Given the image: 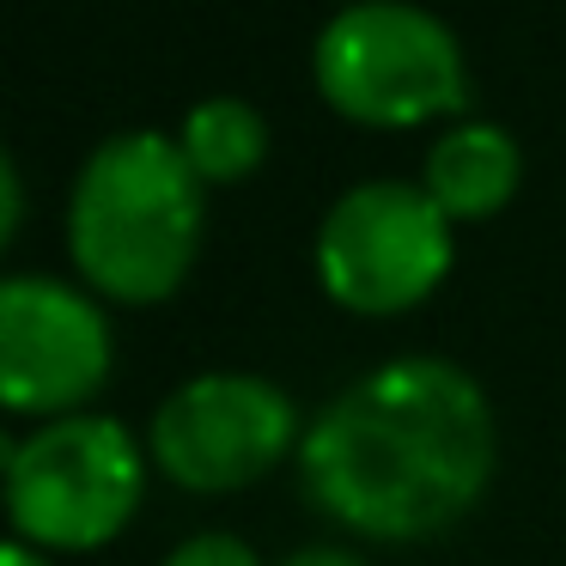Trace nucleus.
Masks as SVG:
<instances>
[{"label": "nucleus", "mask_w": 566, "mask_h": 566, "mask_svg": "<svg viewBox=\"0 0 566 566\" xmlns=\"http://www.w3.org/2000/svg\"><path fill=\"white\" fill-rule=\"evenodd\" d=\"M281 566H366V560L347 554V548H298V554H286Z\"/></svg>", "instance_id": "12"}, {"label": "nucleus", "mask_w": 566, "mask_h": 566, "mask_svg": "<svg viewBox=\"0 0 566 566\" xmlns=\"http://www.w3.org/2000/svg\"><path fill=\"white\" fill-rule=\"evenodd\" d=\"M451 220L420 184H359L317 226V281L354 317H402L451 274Z\"/></svg>", "instance_id": "5"}, {"label": "nucleus", "mask_w": 566, "mask_h": 566, "mask_svg": "<svg viewBox=\"0 0 566 566\" xmlns=\"http://www.w3.org/2000/svg\"><path fill=\"white\" fill-rule=\"evenodd\" d=\"M147 488V451L116 415L43 420L7 444V517L43 554H92L128 530Z\"/></svg>", "instance_id": "4"}, {"label": "nucleus", "mask_w": 566, "mask_h": 566, "mask_svg": "<svg viewBox=\"0 0 566 566\" xmlns=\"http://www.w3.org/2000/svg\"><path fill=\"white\" fill-rule=\"evenodd\" d=\"M311 74L335 116L359 128H420L469 104L451 25L408 0H354L317 31Z\"/></svg>", "instance_id": "3"}, {"label": "nucleus", "mask_w": 566, "mask_h": 566, "mask_svg": "<svg viewBox=\"0 0 566 566\" xmlns=\"http://www.w3.org/2000/svg\"><path fill=\"white\" fill-rule=\"evenodd\" d=\"M524 153L500 123H457L451 135L432 140L420 189L444 208V220H493L517 196Z\"/></svg>", "instance_id": "8"}, {"label": "nucleus", "mask_w": 566, "mask_h": 566, "mask_svg": "<svg viewBox=\"0 0 566 566\" xmlns=\"http://www.w3.org/2000/svg\"><path fill=\"white\" fill-rule=\"evenodd\" d=\"M177 147L201 184H244L269 159V123L244 98H201L177 128Z\"/></svg>", "instance_id": "9"}, {"label": "nucleus", "mask_w": 566, "mask_h": 566, "mask_svg": "<svg viewBox=\"0 0 566 566\" xmlns=\"http://www.w3.org/2000/svg\"><path fill=\"white\" fill-rule=\"evenodd\" d=\"M159 566H262L256 548L244 536H226V530H201V536L177 542Z\"/></svg>", "instance_id": "10"}, {"label": "nucleus", "mask_w": 566, "mask_h": 566, "mask_svg": "<svg viewBox=\"0 0 566 566\" xmlns=\"http://www.w3.org/2000/svg\"><path fill=\"white\" fill-rule=\"evenodd\" d=\"M111 317L98 293L50 274H13L0 286V402L19 420H67L111 378Z\"/></svg>", "instance_id": "7"}, {"label": "nucleus", "mask_w": 566, "mask_h": 566, "mask_svg": "<svg viewBox=\"0 0 566 566\" xmlns=\"http://www.w3.org/2000/svg\"><path fill=\"white\" fill-rule=\"evenodd\" d=\"M0 566H50V554L43 548H31V542H7V548H0Z\"/></svg>", "instance_id": "13"}, {"label": "nucleus", "mask_w": 566, "mask_h": 566, "mask_svg": "<svg viewBox=\"0 0 566 566\" xmlns=\"http://www.w3.org/2000/svg\"><path fill=\"white\" fill-rule=\"evenodd\" d=\"M305 420L281 384L256 371L184 378L147 427V457L189 493H238L298 457Z\"/></svg>", "instance_id": "6"}, {"label": "nucleus", "mask_w": 566, "mask_h": 566, "mask_svg": "<svg viewBox=\"0 0 566 566\" xmlns=\"http://www.w3.org/2000/svg\"><path fill=\"white\" fill-rule=\"evenodd\" d=\"M493 402L457 359L408 354L354 378L298 439V488L366 542H427L493 481Z\"/></svg>", "instance_id": "1"}, {"label": "nucleus", "mask_w": 566, "mask_h": 566, "mask_svg": "<svg viewBox=\"0 0 566 566\" xmlns=\"http://www.w3.org/2000/svg\"><path fill=\"white\" fill-rule=\"evenodd\" d=\"M347 7H354V0H347Z\"/></svg>", "instance_id": "14"}, {"label": "nucleus", "mask_w": 566, "mask_h": 566, "mask_svg": "<svg viewBox=\"0 0 566 566\" xmlns=\"http://www.w3.org/2000/svg\"><path fill=\"white\" fill-rule=\"evenodd\" d=\"M0 201H7V213H0V244H13L19 220H25V184H19L13 159H0Z\"/></svg>", "instance_id": "11"}, {"label": "nucleus", "mask_w": 566, "mask_h": 566, "mask_svg": "<svg viewBox=\"0 0 566 566\" xmlns=\"http://www.w3.org/2000/svg\"><path fill=\"white\" fill-rule=\"evenodd\" d=\"M201 177L171 135H111L74 177L67 256L111 305H165L201 250Z\"/></svg>", "instance_id": "2"}]
</instances>
